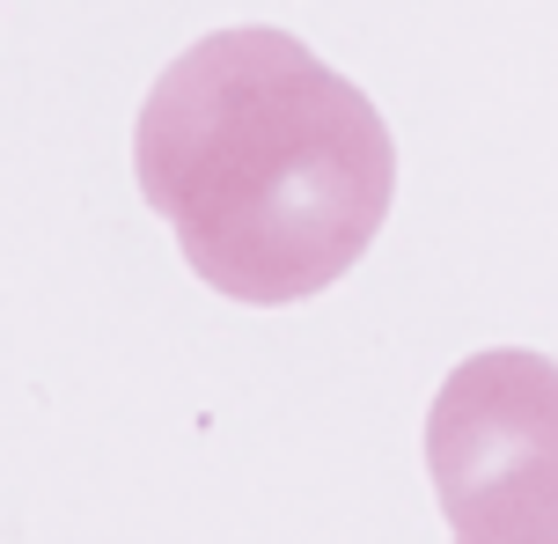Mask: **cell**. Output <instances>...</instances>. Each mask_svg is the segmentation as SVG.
<instances>
[{
    "label": "cell",
    "mask_w": 558,
    "mask_h": 544,
    "mask_svg": "<svg viewBox=\"0 0 558 544\" xmlns=\"http://www.w3.org/2000/svg\"><path fill=\"white\" fill-rule=\"evenodd\" d=\"M426 479L448 544H558V361L485 346L426 412Z\"/></svg>",
    "instance_id": "obj_2"
},
{
    "label": "cell",
    "mask_w": 558,
    "mask_h": 544,
    "mask_svg": "<svg viewBox=\"0 0 558 544\" xmlns=\"http://www.w3.org/2000/svg\"><path fill=\"white\" fill-rule=\"evenodd\" d=\"M133 177L177 251L228 302L287 310L367 258L397 200V141L338 67L272 23L214 29L162 67Z\"/></svg>",
    "instance_id": "obj_1"
}]
</instances>
